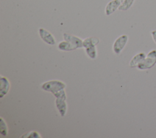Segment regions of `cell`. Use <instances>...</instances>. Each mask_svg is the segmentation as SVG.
Instances as JSON below:
<instances>
[{"instance_id":"6da1fadb","label":"cell","mask_w":156,"mask_h":138,"mask_svg":"<svg viewBox=\"0 0 156 138\" xmlns=\"http://www.w3.org/2000/svg\"><path fill=\"white\" fill-rule=\"evenodd\" d=\"M156 64V49H152L148 52L144 60L137 66L141 71L148 70Z\"/></svg>"},{"instance_id":"7a4b0ae2","label":"cell","mask_w":156,"mask_h":138,"mask_svg":"<svg viewBox=\"0 0 156 138\" xmlns=\"http://www.w3.org/2000/svg\"><path fill=\"white\" fill-rule=\"evenodd\" d=\"M66 85L60 80H51L42 84L41 89L45 91L50 92L52 94L64 89Z\"/></svg>"},{"instance_id":"3957f363","label":"cell","mask_w":156,"mask_h":138,"mask_svg":"<svg viewBox=\"0 0 156 138\" xmlns=\"http://www.w3.org/2000/svg\"><path fill=\"white\" fill-rule=\"evenodd\" d=\"M129 40L127 35H122L118 37L113 44V50L115 53L119 54L123 50Z\"/></svg>"},{"instance_id":"277c9868","label":"cell","mask_w":156,"mask_h":138,"mask_svg":"<svg viewBox=\"0 0 156 138\" xmlns=\"http://www.w3.org/2000/svg\"><path fill=\"white\" fill-rule=\"evenodd\" d=\"M38 33L41 39L49 45H54L56 43L55 39L52 34L44 28H40Z\"/></svg>"},{"instance_id":"5b68a950","label":"cell","mask_w":156,"mask_h":138,"mask_svg":"<svg viewBox=\"0 0 156 138\" xmlns=\"http://www.w3.org/2000/svg\"><path fill=\"white\" fill-rule=\"evenodd\" d=\"M63 37L65 40L71 43L77 49L83 47V40L79 37L67 33H64L63 34Z\"/></svg>"},{"instance_id":"8992f818","label":"cell","mask_w":156,"mask_h":138,"mask_svg":"<svg viewBox=\"0 0 156 138\" xmlns=\"http://www.w3.org/2000/svg\"><path fill=\"white\" fill-rule=\"evenodd\" d=\"M121 2L118 0H112L108 2L105 7V13L107 16H109L118 9Z\"/></svg>"},{"instance_id":"52a82bcc","label":"cell","mask_w":156,"mask_h":138,"mask_svg":"<svg viewBox=\"0 0 156 138\" xmlns=\"http://www.w3.org/2000/svg\"><path fill=\"white\" fill-rule=\"evenodd\" d=\"M146 55L144 52H140L135 55L129 62L130 67H137V66L144 60Z\"/></svg>"},{"instance_id":"ba28073f","label":"cell","mask_w":156,"mask_h":138,"mask_svg":"<svg viewBox=\"0 0 156 138\" xmlns=\"http://www.w3.org/2000/svg\"><path fill=\"white\" fill-rule=\"evenodd\" d=\"M10 83L9 80L3 76L1 77V86H0V97H3L7 94L10 89Z\"/></svg>"},{"instance_id":"9c48e42d","label":"cell","mask_w":156,"mask_h":138,"mask_svg":"<svg viewBox=\"0 0 156 138\" xmlns=\"http://www.w3.org/2000/svg\"><path fill=\"white\" fill-rule=\"evenodd\" d=\"M65 100H66L60 98H56L55 100L56 107L62 117L65 116L67 112V104Z\"/></svg>"},{"instance_id":"30bf717a","label":"cell","mask_w":156,"mask_h":138,"mask_svg":"<svg viewBox=\"0 0 156 138\" xmlns=\"http://www.w3.org/2000/svg\"><path fill=\"white\" fill-rule=\"evenodd\" d=\"M99 41L100 40L98 38L88 37L83 40V47L85 49L90 47L96 46L98 44H99Z\"/></svg>"},{"instance_id":"8fae6325","label":"cell","mask_w":156,"mask_h":138,"mask_svg":"<svg viewBox=\"0 0 156 138\" xmlns=\"http://www.w3.org/2000/svg\"><path fill=\"white\" fill-rule=\"evenodd\" d=\"M57 47L58 49H60V50H63V51H71V50H74L77 49L71 43H70L69 42H68L66 40L60 41L58 44Z\"/></svg>"},{"instance_id":"7c38bea8","label":"cell","mask_w":156,"mask_h":138,"mask_svg":"<svg viewBox=\"0 0 156 138\" xmlns=\"http://www.w3.org/2000/svg\"><path fill=\"white\" fill-rule=\"evenodd\" d=\"M135 0H123L118 8L119 10L126 11L129 10L134 3Z\"/></svg>"},{"instance_id":"4fadbf2b","label":"cell","mask_w":156,"mask_h":138,"mask_svg":"<svg viewBox=\"0 0 156 138\" xmlns=\"http://www.w3.org/2000/svg\"><path fill=\"white\" fill-rule=\"evenodd\" d=\"M85 52L87 55L91 59H95L97 57V50L95 46L85 48Z\"/></svg>"},{"instance_id":"5bb4252c","label":"cell","mask_w":156,"mask_h":138,"mask_svg":"<svg viewBox=\"0 0 156 138\" xmlns=\"http://www.w3.org/2000/svg\"><path fill=\"white\" fill-rule=\"evenodd\" d=\"M0 133L3 136H6L8 133L7 124L2 117L0 118Z\"/></svg>"},{"instance_id":"9a60e30c","label":"cell","mask_w":156,"mask_h":138,"mask_svg":"<svg viewBox=\"0 0 156 138\" xmlns=\"http://www.w3.org/2000/svg\"><path fill=\"white\" fill-rule=\"evenodd\" d=\"M21 137H24V138H41V136H40V134L37 132V131H32L30 132H28L24 134H23Z\"/></svg>"},{"instance_id":"2e32d148","label":"cell","mask_w":156,"mask_h":138,"mask_svg":"<svg viewBox=\"0 0 156 138\" xmlns=\"http://www.w3.org/2000/svg\"><path fill=\"white\" fill-rule=\"evenodd\" d=\"M56 98H63L64 100H66V93L64 89H62L61 91H59L58 92L55 93L53 94Z\"/></svg>"},{"instance_id":"e0dca14e","label":"cell","mask_w":156,"mask_h":138,"mask_svg":"<svg viewBox=\"0 0 156 138\" xmlns=\"http://www.w3.org/2000/svg\"><path fill=\"white\" fill-rule=\"evenodd\" d=\"M151 35L152 40L154 41V42L155 44H156V30H152V31L151 32Z\"/></svg>"},{"instance_id":"ac0fdd59","label":"cell","mask_w":156,"mask_h":138,"mask_svg":"<svg viewBox=\"0 0 156 138\" xmlns=\"http://www.w3.org/2000/svg\"><path fill=\"white\" fill-rule=\"evenodd\" d=\"M118 1H120V2H122V1H123V0H118Z\"/></svg>"}]
</instances>
